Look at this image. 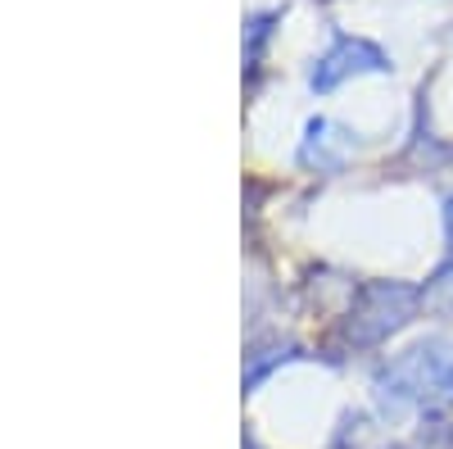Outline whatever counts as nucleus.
I'll use <instances>...</instances> for the list:
<instances>
[{"instance_id":"nucleus-3","label":"nucleus","mask_w":453,"mask_h":449,"mask_svg":"<svg viewBox=\"0 0 453 449\" xmlns=\"http://www.w3.org/2000/svg\"><path fill=\"white\" fill-rule=\"evenodd\" d=\"M435 295H449V305H453V268H444L440 277H435V286H431Z\"/></svg>"},{"instance_id":"nucleus-2","label":"nucleus","mask_w":453,"mask_h":449,"mask_svg":"<svg viewBox=\"0 0 453 449\" xmlns=\"http://www.w3.org/2000/svg\"><path fill=\"white\" fill-rule=\"evenodd\" d=\"M381 68H390V64L372 42H349L345 36V42H335V50L322 59V68L313 73V82L318 87H335L340 78H349V73H381Z\"/></svg>"},{"instance_id":"nucleus-4","label":"nucleus","mask_w":453,"mask_h":449,"mask_svg":"<svg viewBox=\"0 0 453 449\" xmlns=\"http://www.w3.org/2000/svg\"><path fill=\"white\" fill-rule=\"evenodd\" d=\"M444 222H449V241H453V196H449V209H444Z\"/></svg>"},{"instance_id":"nucleus-1","label":"nucleus","mask_w":453,"mask_h":449,"mask_svg":"<svg viewBox=\"0 0 453 449\" xmlns=\"http://www.w3.org/2000/svg\"><path fill=\"white\" fill-rule=\"evenodd\" d=\"M390 377H395L399 395H418L426 404H449L453 399V350L440 341L418 345Z\"/></svg>"}]
</instances>
